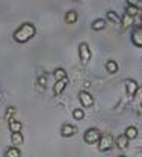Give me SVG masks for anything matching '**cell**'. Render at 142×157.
<instances>
[{
	"instance_id": "6da1fadb",
	"label": "cell",
	"mask_w": 142,
	"mask_h": 157,
	"mask_svg": "<svg viewBox=\"0 0 142 157\" xmlns=\"http://www.w3.org/2000/svg\"><path fill=\"white\" fill-rule=\"evenodd\" d=\"M35 33H36V29H35V26L32 23H23L14 32V39L20 44H24V42H27V41H30L33 38Z\"/></svg>"
},
{
	"instance_id": "7a4b0ae2",
	"label": "cell",
	"mask_w": 142,
	"mask_h": 157,
	"mask_svg": "<svg viewBox=\"0 0 142 157\" xmlns=\"http://www.w3.org/2000/svg\"><path fill=\"white\" fill-rule=\"evenodd\" d=\"M91 56H92V53H91L89 45L86 42H80L79 44V58H80V62L83 65H86L91 60Z\"/></svg>"
},
{
	"instance_id": "3957f363",
	"label": "cell",
	"mask_w": 142,
	"mask_h": 157,
	"mask_svg": "<svg viewBox=\"0 0 142 157\" xmlns=\"http://www.w3.org/2000/svg\"><path fill=\"white\" fill-rule=\"evenodd\" d=\"M100 137H102V133L97 130V128H88L86 132H85V142L86 144H98V140H100Z\"/></svg>"
},
{
	"instance_id": "277c9868",
	"label": "cell",
	"mask_w": 142,
	"mask_h": 157,
	"mask_svg": "<svg viewBox=\"0 0 142 157\" xmlns=\"http://www.w3.org/2000/svg\"><path fill=\"white\" fill-rule=\"evenodd\" d=\"M113 147V137H112V135H102V137H100V140H98V150L100 151H109L110 148Z\"/></svg>"
},
{
	"instance_id": "5b68a950",
	"label": "cell",
	"mask_w": 142,
	"mask_h": 157,
	"mask_svg": "<svg viewBox=\"0 0 142 157\" xmlns=\"http://www.w3.org/2000/svg\"><path fill=\"white\" fill-rule=\"evenodd\" d=\"M79 100H80L83 107H91V106H94V97H92L89 92H86V91L79 92Z\"/></svg>"
},
{
	"instance_id": "8992f818",
	"label": "cell",
	"mask_w": 142,
	"mask_h": 157,
	"mask_svg": "<svg viewBox=\"0 0 142 157\" xmlns=\"http://www.w3.org/2000/svg\"><path fill=\"white\" fill-rule=\"evenodd\" d=\"M138 83L135 82V80H125V91H127V95L132 98V97H135L136 95V92H138Z\"/></svg>"
},
{
	"instance_id": "52a82bcc",
	"label": "cell",
	"mask_w": 142,
	"mask_h": 157,
	"mask_svg": "<svg viewBox=\"0 0 142 157\" xmlns=\"http://www.w3.org/2000/svg\"><path fill=\"white\" fill-rule=\"evenodd\" d=\"M76 132H77V128L74 127V125H71V124H63L61 127V135L63 137H71L76 135Z\"/></svg>"
},
{
	"instance_id": "ba28073f",
	"label": "cell",
	"mask_w": 142,
	"mask_h": 157,
	"mask_svg": "<svg viewBox=\"0 0 142 157\" xmlns=\"http://www.w3.org/2000/svg\"><path fill=\"white\" fill-rule=\"evenodd\" d=\"M132 42H133L136 47H142V26L136 27L135 32L132 33Z\"/></svg>"
},
{
	"instance_id": "9c48e42d",
	"label": "cell",
	"mask_w": 142,
	"mask_h": 157,
	"mask_svg": "<svg viewBox=\"0 0 142 157\" xmlns=\"http://www.w3.org/2000/svg\"><path fill=\"white\" fill-rule=\"evenodd\" d=\"M67 85H68V78L61 80V82H56V85H55V88H53L55 95H61L62 92H63V89L67 88Z\"/></svg>"
},
{
	"instance_id": "30bf717a",
	"label": "cell",
	"mask_w": 142,
	"mask_h": 157,
	"mask_svg": "<svg viewBox=\"0 0 142 157\" xmlns=\"http://www.w3.org/2000/svg\"><path fill=\"white\" fill-rule=\"evenodd\" d=\"M129 137L125 136V135H120V136L117 137V140H115V144H117V147L118 148H121V150H125L127 148V145H129Z\"/></svg>"
},
{
	"instance_id": "8fae6325",
	"label": "cell",
	"mask_w": 142,
	"mask_h": 157,
	"mask_svg": "<svg viewBox=\"0 0 142 157\" xmlns=\"http://www.w3.org/2000/svg\"><path fill=\"white\" fill-rule=\"evenodd\" d=\"M21 128H23V124H21L20 121L12 119V121L9 122V130H11V133H21Z\"/></svg>"
},
{
	"instance_id": "7c38bea8",
	"label": "cell",
	"mask_w": 142,
	"mask_h": 157,
	"mask_svg": "<svg viewBox=\"0 0 142 157\" xmlns=\"http://www.w3.org/2000/svg\"><path fill=\"white\" fill-rule=\"evenodd\" d=\"M77 12L76 11H68L67 14H65V23L67 24H74L76 21H77Z\"/></svg>"
},
{
	"instance_id": "4fadbf2b",
	"label": "cell",
	"mask_w": 142,
	"mask_h": 157,
	"mask_svg": "<svg viewBox=\"0 0 142 157\" xmlns=\"http://www.w3.org/2000/svg\"><path fill=\"white\" fill-rule=\"evenodd\" d=\"M91 27H92V30H103L106 27V20H103V18L94 20L92 24H91Z\"/></svg>"
},
{
	"instance_id": "5bb4252c",
	"label": "cell",
	"mask_w": 142,
	"mask_h": 157,
	"mask_svg": "<svg viewBox=\"0 0 142 157\" xmlns=\"http://www.w3.org/2000/svg\"><path fill=\"white\" fill-rule=\"evenodd\" d=\"M106 70H107V73H110V74H115L117 71H118V63L115 62V60H107L106 62Z\"/></svg>"
},
{
	"instance_id": "9a60e30c",
	"label": "cell",
	"mask_w": 142,
	"mask_h": 157,
	"mask_svg": "<svg viewBox=\"0 0 142 157\" xmlns=\"http://www.w3.org/2000/svg\"><path fill=\"white\" fill-rule=\"evenodd\" d=\"M53 76H55V80L56 82H61V80H65L67 77V73H65V70L63 68H56L55 70V73H53Z\"/></svg>"
},
{
	"instance_id": "2e32d148",
	"label": "cell",
	"mask_w": 142,
	"mask_h": 157,
	"mask_svg": "<svg viewBox=\"0 0 142 157\" xmlns=\"http://www.w3.org/2000/svg\"><path fill=\"white\" fill-rule=\"evenodd\" d=\"M121 24H122V30H124V29H127V27H129V26H132V24H133V17H132V15H129V14H124V17H122L121 18Z\"/></svg>"
},
{
	"instance_id": "e0dca14e",
	"label": "cell",
	"mask_w": 142,
	"mask_h": 157,
	"mask_svg": "<svg viewBox=\"0 0 142 157\" xmlns=\"http://www.w3.org/2000/svg\"><path fill=\"white\" fill-rule=\"evenodd\" d=\"M11 142H12V145H21L24 142V137H23L21 133H12L11 135Z\"/></svg>"
},
{
	"instance_id": "ac0fdd59",
	"label": "cell",
	"mask_w": 142,
	"mask_h": 157,
	"mask_svg": "<svg viewBox=\"0 0 142 157\" xmlns=\"http://www.w3.org/2000/svg\"><path fill=\"white\" fill-rule=\"evenodd\" d=\"M20 156H21V153L17 147H11V148H8L6 153H5V157H20Z\"/></svg>"
},
{
	"instance_id": "d6986e66",
	"label": "cell",
	"mask_w": 142,
	"mask_h": 157,
	"mask_svg": "<svg viewBox=\"0 0 142 157\" xmlns=\"http://www.w3.org/2000/svg\"><path fill=\"white\" fill-rule=\"evenodd\" d=\"M124 135L129 137V139H135V137L138 136V128L133 127V125H130V127L125 128V133H124Z\"/></svg>"
},
{
	"instance_id": "ffe728a7",
	"label": "cell",
	"mask_w": 142,
	"mask_h": 157,
	"mask_svg": "<svg viewBox=\"0 0 142 157\" xmlns=\"http://www.w3.org/2000/svg\"><path fill=\"white\" fill-rule=\"evenodd\" d=\"M106 18L109 20V21H112V23H117V24L121 21V18L118 17V14H117L115 11H109V12L106 14Z\"/></svg>"
},
{
	"instance_id": "44dd1931",
	"label": "cell",
	"mask_w": 142,
	"mask_h": 157,
	"mask_svg": "<svg viewBox=\"0 0 142 157\" xmlns=\"http://www.w3.org/2000/svg\"><path fill=\"white\" fill-rule=\"evenodd\" d=\"M15 107H8V110H6V113H5V119L8 121V122H11L12 119H14V115H15Z\"/></svg>"
},
{
	"instance_id": "7402d4cb",
	"label": "cell",
	"mask_w": 142,
	"mask_h": 157,
	"mask_svg": "<svg viewBox=\"0 0 142 157\" xmlns=\"http://www.w3.org/2000/svg\"><path fill=\"white\" fill-rule=\"evenodd\" d=\"M139 12H141V11H139L138 6H127V11H125V14H129V15H132V17L138 15Z\"/></svg>"
},
{
	"instance_id": "603a6c76",
	"label": "cell",
	"mask_w": 142,
	"mask_h": 157,
	"mask_svg": "<svg viewBox=\"0 0 142 157\" xmlns=\"http://www.w3.org/2000/svg\"><path fill=\"white\" fill-rule=\"evenodd\" d=\"M73 118L74 119H83L85 118V112L82 109H74L73 110Z\"/></svg>"
},
{
	"instance_id": "cb8c5ba5",
	"label": "cell",
	"mask_w": 142,
	"mask_h": 157,
	"mask_svg": "<svg viewBox=\"0 0 142 157\" xmlns=\"http://www.w3.org/2000/svg\"><path fill=\"white\" fill-rule=\"evenodd\" d=\"M38 83H40L41 86H45V85H47V76H45V74L40 76V78H38Z\"/></svg>"
},
{
	"instance_id": "d4e9b609",
	"label": "cell",
	"mask_w": 142,
	"mask_h": 157,
	"mask_svg": "<svg viewBox=\"0 0 142 157\" xmlns=\"http://www.w3.org/2000/svg\"><path fill=\"white\" fill-rule=\"evenodd\" d=\"M127 3H129V6H138L141 3V0H127Z\"/></svg>"
},
{
	"instance_id": "484cf974",
	"label": "cell",
	"mask_w": 142,
	"mask_h": 157,
	"mask_svg": "<svg viewBox=\"0 0 142 157\" xmlns=\"http://www.w3.org/2000/svg\"><path fill=\"white\" fill-rule=\"evenodd\" d=\"M118 157H125V156H118Z\"/></svg>"
},
{
	"instance_id": "4316f807",
	"label": "cell",
	"mask_w": 142,
	"mask_h": 157,
	"mask_svg": "<svg viewBox=\"0 0 142 157\" xmlns=\"http://www.w3.org/2000/svg\"><path fill=\"white\" fill-rule=\"evenodd\" d=\"M141 21H142V14H141Z\"/></svg>"
}]
</instances>
